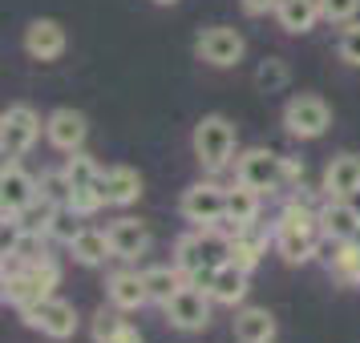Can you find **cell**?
Returning a JSON list of instances; mask_svg holds the SVG:
<instances>
[{
  "mask_svg": "<svg viewBox=\"0 0 360 343\" xmlns=\"http://www.w3.org/2000/svg\"><path fill=\"white\" fill-rule=\"evenodd\" d=\"M69 36L65 29H61V20H49V17H37L29 29H25V53L33 57V61H41V65H49V61H57L61 53H65Z\"/></svg>",
  "mask_w": 360,
  "mask_h": 343,
  "instance_id": "12",
  "label": "cell"
},
{
  "mask_svg": "<svg viewBox=\"0 0 360 343\" xmlns=\"http://www.w3.org/2000/svg\"><path fill=\"white\" fill-rule=\"evenodd\" d=\"M360 13V0H320V17L328 25H348V20H356Z\"/></svg>",
  "mask_w": 360,
  "mask_h": 343,
  "instance_id": "33",
  "label": "cell"
},
{
  "mask_svg": "<svg viewBox=\"0 0 360 343\" xmlns=\"http://www.w3.org/2000/svg\"><path fill=\"white\" fill-rule=\"evenodd\" d=\"M65 174H69V182H73V190H98V178H101V166L89 158V154H73L65 162Z\"/></svg>",
  "mask_w": 360,
  "mask_h": 343,
  "instance_id": "29",
  "label": "cell"
},
{
  "mask_svg": "<svg viewBox=\"0 0 360 343\" xmlns=\"http://www.w3.org/2000/svg\"><path fill=\"white\" fill-rule=\"evenodd\" d=\"M61 283V271L53 259H41V262H29V267H4V303L8 307H33L37 299H49Z\"/></svg>",
  "mask_w": 360,
  "mask_h": 343,
  "instance_id": "2",
  "label": "cell"
},
{
  "mask_svg": "<svg viewBox=\"0 0 360 343\" xmlns=\"http://www.w3.org/2000/svg\"><path fill=\"white\" fill-rule=\"evenodd\" d=\"M162 311H166V319H170L174 331H202V327L211 323V291L186 283Z\"/></svg>",
  "mask_w": 360,
  "mask_h": 343,
  "instance_id": "10",
  "label": "cell"
},
{
  "mask_svg": "<svg viewBox=\"0 0 360 343\" xmlns=\"http://www.w3.org/2000/svg\"><path fill=\"white\" fill-rule=\"evenodd\" d=\"M235 142H239V130H235V121L223 117V114L198 117L195 133H191L195 158H198V166H207V170H223V166H231Z\"/></svg>",
  "mask_w": 360,
  "mask_h": 343,
  "instance_id": "3",
  "label": "cell"
},
{
  "mask_svg": "<svg viewBox=\"0 0 360 343\" xmlns=\"http://www.w3.org/2000/svg\"><path fill=\"white\" fill-rule=\"evenodd\" d=\"M41 130H45V126H41V117H37L29 105H8L4 117H0V158H4V162L25 158V154L37 146Z\"/></svg>",
  "mask_w": 360,
  "mask_h": 343,
  "instance_id": "4",
  "label": "cell"
},
{
  "mask_svg": "<svg viewBox=\"0 0 360 343\" xmlns=\"http://www.w3.org/2000/svg\"><path fill=\"white\" fill-rule=\"evenodd\" d=\"M255 218H259V190L235 182L227 190V218H223V222H231L235 230H243V227H251Z\"/></svg>",
  "mask_w": 360,
  "mask_h": 343,
  "instance_id": "24",
  "label": "cell"
},
{
  "mask_svg": "<svg viewBox=\"0 0 360 343\" xmlns=\"http://www.w3.org/2000/svg\"><path fill=\"white\" fill-rule=\"evenodd\" d=\"M336 53H340L344 65H356V69H360V20H348V25L340 29Z\"/></svg>",
  "mask_w": 360,
  "mask_h": 343,
  "instance_id": "31",
  "label": "cell"
},
{
  "mask_svg": "<svg viewBox=\"0 0 360 343\" xmlns=\"http://www.w3.org/2000/svg\"><path fill=\"white\" fill-rule=\"evenodd\" d=\"M41 194V182L29 178L17 162H4V174H0V206H4V222L20 214L33 198Z\"/></svg>",
  "mask_w": 360,
  "mask_h": 343,
  "instance_id": "14",
  "label": "cell"
},
{
  "mask_svg": "<svg viewBox=\"0 0 360 343\" xmlns=\"http://www.w3.org/2000/svg\"><path fill=\"white\" fill-rule=\"evenodd\" d=\"M328 126H332V109H328L324 97L316 93H295L288 105H283V130L300 137V142H316L324 137Z\"/></svg>",
  "mask_w": 360,
  "mask_h": 343,
  "instance_id": "5",
  "label": "cell"
},
{
  "mask_svg": "<svg viewBox=\"0 0 360 343\" xmlns=\"http://www.w3.org/2000/svg\"><path fill=\"white\" fill-rule=\"evenodd\" d=\"M179 214L186 222H195V227H214V222L227 218V190L214 186V182H195V186L182 190Z\"/></svg>",
  "mask_w": 360,
  "mask_h": 343,
  "instance_id": "6",
  "label": "cell"
},
{
  "mask_svg": "<svg viewBox=\"0 0 360 343\" xmlns=\"http://www.w3.org/2000/svg\"><path fill=\"white\" fill-rule=\"evenodd\" d=\"M41 194L53 198L57 206H69V198H73V182H69L65 170H49V174H41Z\"/></svg>",
  "mask_w": 360,
  "mask_h": 343,
  "instance_id": "30",
  "label": "cell"
},
{
  "mask_svg": "<svg viewBox=\"0 0 360 343\" xmlns=\"http://www.w3.org/2000/svg\"><path fill=\"white\" fill-rule=\"evenodd\" d=\"M77 218H82V214L77 210H69V206H61V210H57V218H53V227H49V238H57V243H73V238H77V234H82V227H77Z\"/></svg>",
  "mask_w": 360,
  "mask_h": 343,
  "instance_id": "32",
  "label": "cell"
},
{
  "mask_svg": "<svg viewBox=\"0 0 360 343\" xmlns=\"http://www.w3.org/2000/svg\"><path fill=\"white\" fill-rule=\"evenodd\" d=\"M69 255H73V262H82V267H101L105 259H114V246H110V234L105 230L82 227V234L69 243Z\"/></svg>",
  "mask_w": 360,
  "mask_h": 343,
  "instance_id": "21",
  "label": "cell"
},
{
  "mask_svg": "<svg viewBox=\"0 0 360 343\" xmlns=\"http://www.w3.org/2000/svg\"><path fill=\"white\" fill-rule=\"evenodd\" d=\"M45 137H49L53 149H61V154H77L85 146V137H89V121L85 114L77 109H53L45 117Z\"/></svg>",
  "mask_w": 360,
  "mask_h": 343,
  "instance_id": "11",
  "label": "cell"
},
{
  "mask_svg": "<svg viewBox=\"0 0 360 343\" xmlns=\"http://www.w3.org/2000/svg\"><path fill=\"white\" fill-rule=\"evenodd\" d=\"M276 20H279V29H283V33H292V36L311 33V29H316V20H324V17H320V0H279Z\"/></svg>",
  "mask_w": 360,
  "mask_h": 343,
  "instance_id": "20",
  "label": "cell"
},
{
  "mask_svg": "<svg viewBox=\"0 0 360 343\" xmlns=\"http://www.w3.org/2000/svg\"><path fill=\"white\" fill-rule=\"evenodd\" d=\"M98 190L105 198V206H130L142 198V174L134 166H110V170H101Z\"/></svg>",
  "mask_w": 360,
  "mask_h": 343,
  "instance_id": "15",
  "label": "cell"
},
{
  "mask_svg": "<svg viewBox=\"0 0 360 343\" xmlns=\"http://www.w3.org/2000/svg\"><path fill=\"white\" fill-rule=\"evenodd\" d=\"M231 327L239 343H276V315L267 307H239Z\"/></svg>",
  "mask_w": 360,
  "mask_h": 343,
  "instance_id": "18",
  "label": "cell"
},
{
  "mask_svg": "<svg viewBox=\"0 0 360 343\" xmlns=\"http://www.w3.org/2000/svg\"><path fill=\"white\" fill-rule=\"evenodd\" d=\"M292 81V69L283 57H263L259 69H255V89L259 93H279V89H288Z\"/></svg>",
  "mask_w": 360,
  "mask_h": 343,
  "instance_id": "28",
  "label": "cell"
},
{
  "mask_svg": "<svg viewBox=\"0 0 360 343\" xmlns=\"http://www.w3.org/2000/svg\"><path fill=\"white\" fill-rule=\"evenodd\" d=\"M105 234H110V246H114V259H138L150 246V227L142 218H117Z\"/></svg>",
  "mask_w": 360,
  "mask_h": 343,
  "instance_id": "17",
  "label": "cell"
},
{
  "mask_svg": "<svg viewBox=\"0 0 360 343\" xmlns=\"http://www.w3.org/2000/svg\"><path fill=\"white\" fill-rule=\"evenodd\" d=\"M239 4H243L247 17H267V13H276L279 8V0H239Z\"/></svg>",
  "mask_w": 360,
  "mask_h": 343,
  "instance_id": "34",
  "label": "cell"
},
{
  "mask_svg": "<svg viewBox=\"0 0 360 343\" xmlns=\"http://www.w3.org/2000/svg\"><path fill=\"white\" fill-rule=\"evenodd\" d=\"M247 53V41L239 29H231V25H211V29H202L195 41V57L198 61H207L214 69H231L239 65Z\"/></svg>",
  "mask_w": 360,
  "mask_h": 343,
  "instance_id": "7",
  "label": "cell"
},
{
  "mask_svg": "<svg viewBox=\"0 0 360 343\" xmlns=\"http://www.w3.org/2000/svg\"><path fill=\"white\" fill-rule=\"evenodd\" d=\"M105 295H110V303L122 311H138L150 303V291H146V275H138V271H117L110 275L105 283Z\"/></svg>",
  "mask_w": 360,
  "mask_h": 343,
  "instance_id": "19",
  "label": "cell"
},
{
  "mask_svg": "<svg viewBox=\"0 0 360 343\" xmlns=\"http://www.w3.org/2000/svg\"><path fill=\"white\" fill-rule=\"evenodd\" d=\"M154 4H179V0H154Z\"/></svg>",
  "mask_w": 360,
  "mask_h": 343,
  "instance_id": "35",
  "label": "cell"
},
{
  "mask_svg": "<svg viewBox=\"0 0 360 343\" xmlns=\"http://www.w3.org/2000/svg\"><path fill=\"white\" fill-rule=\"evenodd\" d=\"M324 194L328 198H352L360 194V154H336L324 170Z\"/></svg>",
  "mask_w": 360,
  "mask_h": 343,
  "instance_id": "16",
  "label": "cell"
},
{
  "mask_svg": "<svg viewBox=\"0 0 360 343\" xmlns=\"http://www.w3.org/2000/svg\"><path fill=\"white\" fill-rule=\"evenodd\" d=\"M94 343H142V335L122 319V307H101L94 315Z\"/></svg>",
  "mask_w": 360,
  "mask_h": 343,
  "instance_id": "23",
  "label": "cell"
},
{
  "mask_svg": "<svg viewBox=\"0 0 360 343\" xmlns=\"http://www.w3.org/2000/svg\"><path fill=\"white\" fill-rule=\"evenodd\" d=\"M57 210H61V206H57L53 198L37 194L20 214H13V230H37V234H49V227H53V218H57Z\"/></svg>",
  "mask_w": 360,
  "mask_h": 343,
  "instance_id": "27",
  "label": "cell"
},
{
  "mask_svg": "<svg viewBox=\"0 0 360 343\" xmlns=\"http://www.w3.org/2000/svg\"><path fill=\"white\" fill-rule=\"evenodd\" d=\"M235 182H243L251 190H279L283 186V158H279L276 149H243L239 158H235Z\"/></svg>",
  "mask_w": 360,
  "mask_h": 343,
  "instance_id": "8",
  "label": "cell"
},
{
  "mask_svg": "<svg viewBox=\"0 0 360 343\" xmlns=\"http://www.w3.org/2000/svg\"><path fill=\"white\" fill-rule=\"evenodd\" d=\"M25 315V323L33 327V331H41V335H49V339H73V331H77V311H73V303H65V299H37L33 307L20 311Z\"/></svg>",
  "mask_w": 360,
  "mask_h": 343,
  "instance_id": "9",
  "label": "cell"
},
{
  "mask_svg": "<svg viewBox=\"0 0 360 343\" xmlns=\"http://www.w3.org/2000/svg\"><path fill=\"white\" fill-rule=\"evenodd\" d=\"M247 275L243 267H235V262H223L211 278V299L214 303H223V307H235V303H243L247 299Z\"/></svg>",
  "mask_w": 360,
  "mask_h": 343,
  "instance_id": "22",
  "label": "cell"
},
{
  "mask_svg": "<svg viewBox=\"0 0 360 343\" xmlns=\"http://www.w3.org/2000/svg\"><path fill=\"white\" fill-rule=\"evenodd\" d=\"M186 283H191V278H186V271H182L179 262H174V267H150V271H146L150 303H162V307H166V303L186 287Z\"/></svg>",
  "mask_w": 360,
  "mask_h": 343,
  "instance_id": "26",
  "label": "cell"
},
{
  "mask_svg": "<svg viewBox=\"0 0 360 343\" xmlns=\"http://www.w3.org/2000/svg\"><path fill=\"white\" fill-rule=\"evenodd\" d=\"M231 246H235V234H223L219 230V222L214 227H198L195 234H186V238H179V267L186 271V278L195 283V287H202V291H211V278L214 271L223 267V262H231Z\"/></svg>",
  "mask_w": 360,
  "mask_h": 343,
  "instance_id": "1",
  "label": "cell"
},
{
  "mask_svg": "<svg viewBox=\"0 0 360 343\" xmlns=\"http://www.w3.org/2000/svg\"><path fill=\"white\" fill-rule=\"evenodd\" d=\"M320 230L324 238H336V243H356L360 238V210L352 198H328L320 206Z\"/></svg>",
  "mask_w": 360,
  "mask_h": 343,
  "instance_id": "13",
  "label": "cell"
},
{
  "mask_svg": "<svg viewBox=\"0 0 360 343\" xmlns=\"http://www.w3.org/2000/svg\"><path fill=\"white\" fill-rule=\"evenodd\" d=\"M263 255H267V234H263L255 222H251V227H243V230H235V246H231V262H235V267L255 271Z\"/></svg>",
  "mask_w": 360,
  "mask_h": 343,
  "instance_id": "25",
  "label": "cell"
}]
</instances>
